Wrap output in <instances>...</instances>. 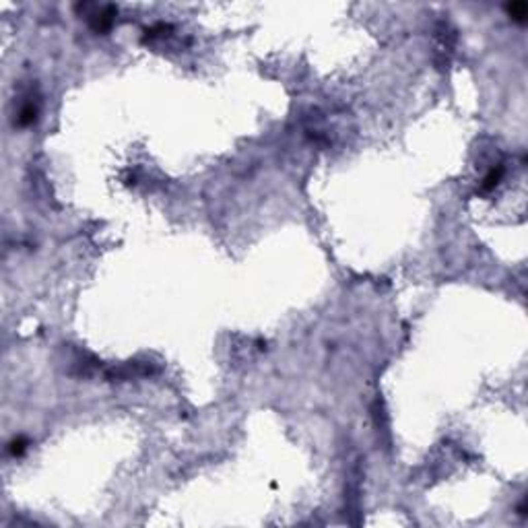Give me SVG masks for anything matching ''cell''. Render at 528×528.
Masks as SVG:
<instances>
[{"label": "cell", "mask_w": 528, "mask_h": 528, "mask_svg": "<svg viewBox=\"0 0 528 528\" xmlns=\"http://www.w3.org/2000/svg\"><path fill=\"white\" fill-rule=\"evenodd\" d=\"M501 173H503V167L501 165H497L495 169H491L489 175L483 180V190H491V188H495L499 184V180H501Z\"/></svg>", "instance_id": "1"}, {"label": "cell", "mask_w": 528, "mask_h": 528, "mask_svg": "<svg viewBox=\"0 0 528 528\" xmlns=\"http://www.w3.org/2000/svg\"><path fill=\"white\" fill-rule=\"evenodd\" d=\"M508 10H510V15H512V19H516V21H520V23H524V21H526V15H528V8H526V4H524V2H512V4L508 6Z\"/></svg>", "instance_id": "2"}, {"label": "cell", "mask_w": 528, "mask_h": 528, "mask_svg": "<svg viewBox=\"0 0 528 528\" xmlns=\"http://www.w3.org/2000/svg\"><path fill=\"white\" fill-rule=\"evenodd\" d=\"M25 446H27L25 440H21V438L19 440H13V442L8 444V452L13 454V456H19V454H23V450H25Z\"/></svg>", "instance_id": "3"}]
</instances>
